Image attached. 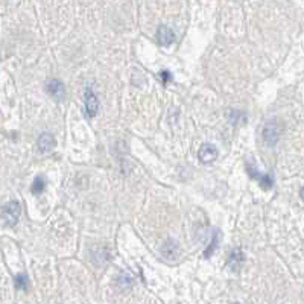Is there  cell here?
<instances>
[{"mask_svg": "<svg viewBox=\"0 0 304 304\" xmlns=\"http://www.w3.org/2000/svg\"><path fill=\"white\" fill-rule=\"evenodd\" d=\"M198 158L202 164H208L213 163L218 158V148L211 143H204L201 145L199 151H198Z\"/></svg>", "mask_w": 304, "mask_h": 304, "instance_id": "4", "label": "cell"}, {"mask_svg": "<svg viewBox=\"0 0 304 304\" xmlns=\"http://www.w3.org/2000/svg\"><path fill=\"white\" fill-rule=\"evenodd\" d=\"M21 216V205L18 201H9L2 207V219L8 227H15Z\"/></svg>", "mask_w": 304, "mask_h": 304, "instance_id": "1", "label": "cell"}, {"mask_svg": "<svg viewBox=\"0 0 304 304\" xmlns=\"http://www.w3.org/2000/svg\"><path fill=\"white\" fill-rule=\"evenodd\" d=\"M117 286H119L120 289H130V288L133 286V279L122 274V276L117 279Z\"/></svg>", "mask_w": 304, "mask_h": 304, "instance_id": "13", "label": "cell"}, {"mask_svg": "<svg viewBox=\"0 0 304 304\" xmlns=\"http://www.w3.org/2000/svg\"><path fill=\"white\" fill-rule=\"evenodd\" d=\"M46 91H47V93H49L55 101H61V99L64 98V93H66L64 84L61 82L59 79H50V81L46 84Z\"/></svg>", "mask_w": 304, "mask_h": 304, "instance_id": "6", "label": "cell"}, {"mask_svg": "<svg viewBox=\"0 0 304 304\" xmlns=\"http://www.w3.org/2000/svg\"><path fill=\"white\" fill-rule=\"evenodd\" d=\"M44 189H46V179H44V176L40 175L34 179V184H32V187H30V192H32L34 195H40L44 192Z\"/></svg>", "mask_w": 304, "mask_h": 304, "instance_id": "10", "label": "cell"}, {"mask_svg": "<svg viewBox=\"0 0 304 304\" xmlns=\"http://www.w3.org/2000/svg\"><path fill=\"white\" fill-rule=\"evenodd\" d=\"M56 148V140L52 134L49 133H43L38 139V149L41 154H47V152L53 151Z\"/></svg>", "mask_w": 304, "mask_h": 304, "instance_id": "8", "label": "cell"}, {"mask_svg": "<svg viewBox=\"0 0 304 304\" xmlns=\"http://www.w3.org/2000/svg\"><path fill=\"white\" fill-rule=\"evenodd\" d=\"M216 245H218V231H215V234H213V239H211V243H210V247L204 251V257L205 259H210L213 256V253H215L216 250Z\"/></svg>", "mask_w": 304, "mask_h": 304, "instance_id": "11", "label": "cell"}, {"mask_svg": "<svg viewBox=\"0 0 304 304\" xmlns=\"http://www.w3.org/2000/svg\"><path fill=\"white\" fill-rule=\"evenodd\" d=\"M14 282H15V288L17 289H21V291L27 289V277H26V274H17Z\"/></svg>", "mask_w": 304, "mask_h": 304, "instance_id": "12", "label": "cell"}, {"mask_svg": "<svg viewBox=\"0 0 304 304\" xmlns=\"http://www.w3.org/2000/svg\"><path fill=\"white\" fill-rule=\"evenodd\" d=\"M84 104H85V114L88 117H95L99 111V101L98 96L95 95V91L91 88L85 90V95H84Z\"/></svg>", "mask_w": 304, "mask_h": 304, "instance_id": "3", "label": "cell"}, {"mask_svg": "<svg viewBox=\"0 0 304 304\" xmlns=\"http://www.w3.org/2000/svg\"><path fill=\"white\" fill-rule=\"evenodd\" d=\"M157 38L161 46H169L175 41V32L167 26H160L157 30Z\"/></svg>", "mask_w": 304, "mask_h": 304, "instance_id": "9", "label": "cell"}, {"mask_svg": "<svg viewBox=\"0 0 304 304\" xmlns=\"http://www.w3.org/2000/svg\"><path fill=\"white\" fill-rule=\"evenodd\" d=\"M181 254L179 243L173 239H167L161 247V256L166 260H176Z\"/></svg>", "mask_w": 304, "mask_h": 304, "instance_id": "5", "label": "cell"}, {"mask_svg": "<svg viewBox=\"0 0 304 304\" xmlns=\"http://www.w3.org/2000/svg\"><path fill=\"white\" fill-rule=\"evenodd\" d=\"M160 78L163 79V84H164V85L167 84V81H170V79H172V76H170V73H169L167 70H163V72H161V75H160Z\"/></svg>", "mask_w": 304, "mask_h": 304, "instance_id": "15", "label": "cell"}, {"mask_svg": "<svg viewBox=\"0 0 304 304\" xmlns=\"http://www.w3.org/2000/svg\"><path fill=\"white\" fill-rule=\"evenodd\" d=\"M280 134H282V128H280L277 120L268 122V124L263 127V131H262L263 142L268 146H276L279 143V140H280Z\"/></svg>", "mask_w": 304, "mask_h": 304, "instance_id": "2", "label": "cell"}, {"mask_svg": "<svg viewBox=\"0 0 304 304\" xmlns=\"http://www.w3.org/2000/svg\"><path fill=\"white\" fill-rule=\"evenodd\" d=\"M228 117L231 119V122L233 124H240V122H243V120H247V117L242 114V111H230L228 113Z\"/></svg>", "mask_w": 304, "mask_h": 304, "instance_id": "14", "label": "cell"}, {"mask_svg": "<svg viewBox=\"0 0 304 304\" xmlns=\"http://www.w3.org/2000/svg\"><path fill=\"white\" fill-rule=\"evenodd\" d=\"M243 262H245V254H243V251H242L240 248L233 250V251L230 253V256H228V260H227L230 269L234 271V272H239V271H240Z\"/></svg>", "mask_w": 304, "mask_h": 304, "instance_id": "7", "label": "cell"}]
</instances>
